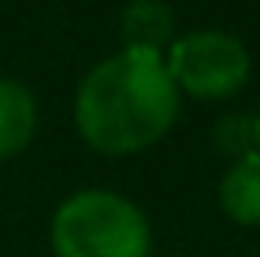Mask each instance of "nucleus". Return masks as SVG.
Masks as SVG:
<instances>
[{"label": "nucleus", "instance_id": "nucleus-4", "mask_svg": "<svg viewBox=\"0 0 260 257\" xmlns=\"http://www.w3.org/2000/svg\"><path fill=\"white\" fill-rule=\"evenodd\" d=\"M221 212L239 225H260V152L239 155L218 187Z\"/></svg>", "mask_w": 260, "mask_h": 257}, {"label": "nucleus", "instance_id": "nucleus-2", "mask_svg": "<svg viewBox=\"0 0 260 257\" xmlns=\"http://www.w3.org/2000/svg\"><path fill=\"white\" fill-rule=\"evenodd\" d=\"M151 229L141 208L113 190H81L53 215L56 257H148Z\"/></svg>", "mask_w": 260, "mask_h": 257}, {"label": "nucleus", "instance_id": "nucleus-3", "mask_svg": "<svg viewBox=\"0 0 260 257\" xmlns=\"http://www.w3.org/2000/svg\"><path fill=\"white\" fill-rule=\"evenodd\" d=\"M166 53V71L173 85L197 99H225L250 78V53L229 32H190L176 39Z\"/></svg>", "mask_w": 260, "mask_h": 257}, {"label": "nucleus", "instance_id": "nucleus-1", "mask_svg": "<svg viewBox=\"0 0 260 257\" xmlns=\"http://www.w3.org/2000/svg\"><path fill=\"white\" fill-rule=\"evenodd\" d=\"M179 113V88L166 71V56L123 49L102 60L78 88L74 120L91 148L130 155L155 145Z\"/></svg>", "mask_w": 260, "mask_h": 257}, {"label": "nucleus", "instance_id": "nucleus-5", "mask_svg": "<svg viewBox=\"0 0 260 257\" xmlns=\"http://www.w3.org/2000/svg\"><path fill=\"white\" fill-rule=\"evenodd\" d=\"M123 43L137 53H158L176 43L173 39V11L162 0H130L123 11Z\"/></svg>", "mask_w": 260, "mask_h": 257}, {"label": "nucleus", "instance_id": "nucleus-7", "mask_svg": "<svg viewBox=\"0 0 260 257\" xmlns=\"http://www.w3.org/2000/svg\"><path fill=\"white\" fill-rule=\"evenodd\" d=\"M253 127H257V145H260V117L253 120Z\"/></svg>", "mask_w": 260, "mask_h": 257}, {"label": "nucleus", "instance_id": "nucleus-6", "mask_svg": "<svg viewBox=\"0 0 260 257\" xmlns=\"http://www.w3.org/2000/svg\"><path fill=\"white\" fill-rule=\"evenodd\" d=\"M36 134V99L18 81L0 78V159L21 152Z\"/></svg>", "mask_w": 260, "mask_h": 257}]
</instances>
